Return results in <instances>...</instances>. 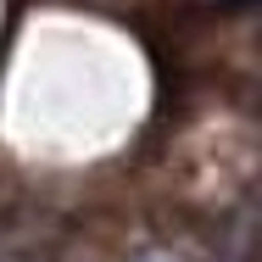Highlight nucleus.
I'll return each mask as SVG.
<instances>
[{"mask_svg":"<svg viewBox=\"0 0 262 262\" xmlns=\"http://www.w3.org/2000/svg\"><path fill=\"white\" fill-rule=\"evenodd\" d=\"M128 262H190L184 251H173V246H145V251H134Z\"/></svg>","mask_w":262,"mask_h":262,"instance_id":"nucleus-1","label":"nucleus"}]
</instances>
